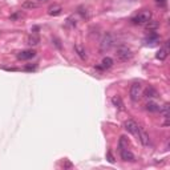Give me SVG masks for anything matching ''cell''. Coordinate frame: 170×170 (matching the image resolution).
I'll return each mask as SVG.
<instances>
[{"instance_id":"cell-13","label":"cell","mask_w":170,"mask_h":170,"mask_svg":"<svg viewBox=\"0 0 170 170\" xmlns=\"http://www.w3.org/2000/svg\"><path fill=\"white\" fill-rule=\"evenodd\" d=\"M39 42H40V37H39V36H36V35L28 36V39H27V44H28V45L35 47V45H37Z\"/></svg>"},{"instance_id":"cell-12","label":"cell","mask_w":170,"mask_h":170,"mask_svg":"<svg viewBox=\"0 0 170 170\" xmlns=\"http://www.w3.org/2000/svg\"><path fill=\"white\" fill-rule=\"evenodd\" d=\"M145 109H146L148 112L156 113V112H158V110H160V105H158V104H156V102H153V101H149L148 104L145 105Z\"/></svg>"},{"instance_id":"cell-10","label":"cell","mask_w":170,"mask_h":170,"mask_svg":"<svg viewBox=\"0 0 170 170\" xmlns=\"http://www.w3.org/2000/svg\"><path fill=\"white\" fill-rule=\"evenodd\" d=\"M61 12H63V7L59 4H53L48 8V15L49 16H59Z\"/></svg>"},{"instance_id":"cell-8","label":"cell","mask_w":170,"mask_h":170,"mask_svg":"<svg viewBox=\"0 0 170 170\" xmlns=\"http://www.w3.org/2000/svg\"><path fill=\"white\" fill-rule=\"evenodd\" d=\"M167 53H169V48H167V42H166L165 47L160 48V51H157V53H156V59H157V60H160V61H163V60H166Z\"/></svg>"},{"instance_id":"cell-17","label":"cell","mask_w":170,"mask_h":170,"mask_svg":"<svg viewBox=\"0 0 170 170\" xmlns=\"http://www.w3.org/2000/svg\"><path fill=\"white\" fill-rule=\"evenodd\" d=\"M158 112H160L165 118H169V104H165V105L160 106V110H158Z\"/></svg>"},{"instance_id":"cell-26","label":"cell","mask_w":170,"mask_h":170,"mask_svg":"<svg viewBox=\"0 0 170 170\" xmlns=\"http://www.w3.org/2000/svg\"><path fill=\"white\" fill-rule=\"evenodd\" d=\"M78 12L82 15V17H87L88 15H87V12H84V8H78Z\"/></svg>"},{"instance_id":"cell-9","label":"cell","mask_w":170,"mask_h":170,"mask_svg":"<svg viewBox=\"0 0 170 170\" xmlns=\"http://www.w3.org/2000/svg\"><path fill=\"white\" fill-rule=\"evenodd\" d=\"M120 153H121V158H122L124 161H130V162L134 161V156H133V153L130 150H128V148L120 149Z\"/></svg>"},{"instance_id":"cell-5","label":"cell","mask_w":170,"mask_h":170,"mask_svg":"<svg viewBox=\"0 0 170 170\" xmlns=\"http://www.w3.org/2000/svg\"><path fill=\"white\" fill-rule=\"evenodd\" d=\"M138 128L139 126L133 120H128V121H125V124H124V129L128 133L133 134V136H138Z\"/></svg>"},{"instance_id":"cell-27","label":"cell","mask_w":170,"mask_h":170,"mask_svg":"<svg viewBox=\"0 0 170 170\" xmlns=\"http://www.w3.org/2000/svg\"><path fill=\"white\" fill-rule=\"evenodd\" d=\"M108 158H109V162H112V163L114 162V158H113V156L110 153H108Z\"/></svg>"},{"instance_id":"cell-28","label":"cell","mask_w":170,"mask_h":170,"mask_svg":"<svg viewBox=\"0 0 170 170\" xmlns=\"http://www.w3.org/2000/svg\"><path fill=\"white\" fill-rule=\"evenodd\" d=\"M39 2H47V0H39Z\"/></svg>"},{"instance_id":"cell-7","label":"cell","mask_w":170,"mask_h":170,"mask_svg":"<svg viewBox=\"0 0 170 170\" xmlns=\"http://www.w3.org/2000/svg\"><path fill=\"white\" fill-rule=\"evenodd\" d=\"M36 56V52L33 49H27V51H21L17 53V59L19 60H31Z\"/></svg>"},{"instance_id":"cell-15","label":"cell","mask_w":170,"mask_h":170,"mask_svg":"<svg viewBox=\"0 0 170 170\" xmlns=\"http://www.w3.org/2000/svg\"><path fill=\"white\" fill-rule=\"evenodd\" d=\"M145 27H146V29H149L150 32H153L154 29L158 28V23L154 21V20H149L146 24H145Z\"/></svg>"},{"instance_id":"cell-6","label":"cell","mask_w":170,"mask_h":170,"mask_svg":"<svg viewBox=\"0 0 170 170\" xmlns=\"http://www.w3.org/2000/svg\"><path fill=\"white\" fill-rule=\"evenodd\" d=\"M138 138H139V141L142 142L144 146H149L150 145V137L142 128H138Z\"/></svg>"},{"instance_id":"cell-14","label":"cell","mask_w":170,"mask_h":170,"mask_svg":"<svg viewBox=\"0 0 170 170\" xmlns=\"http://www.w3.org/2000/svg\"><path fill=\"white\" fill-rule=\"evenodd\" d=\"M75 51H76V53L78 54V57H80V59H82V60L87 59V52H85V49H84L81 45L76 44V45H75Z\"/></svg>"},{"instance_id":"cell-16","label":"cell","mask_w":170,"mask_h":170,"mask_svg":"<svg viewBox=\"0 0 170 170\" xmlns=\"http://www.w3.org/2000/svg\"><path fill=\"white\" fill-rule=\"evenodd\" d=\"M112 104L116 106V108H118V109H122V101H121V99L118 96H114V97H112Z\"/></svg>"},{"instance_id":"cell-20","label":"cell","mask_w":170,"mask_h":170,"mask_svg":"<svg viewBox=\"0 0 170 170\" xmlns=\"http://www.w3.org/2000/svg\"><path fill=\"white\" fill-rule=\"evenodd\" d=\"M158 39H160L158 35H157V33L153 31V32H151V33L148 36V37H146V41H150V44H154L156 41H158Z\"/></svg>"},{"instance_id":"cell-18","label":"cell","mask_w":170,"mask_h":170,"mask_svg":"<svg viewBox=\"0 0 170 170\" xmlns=\"http://www.w3.org/2000/svg\"><path fill=\"white\" fill-rule=\"evenodd\" d=\"M39 5L37 3H35V2H31V0H27V2H24L23 3V8H28V9H32V8H37Z\"/></svg>"},{"instance_id":"cell-24","label":"cell","mask_w":170,"mask_h":170,"mask_svg":"<svg viewBox=\"0 0 170 170\" xmlns=\"http://www.w3.org/2000/svg\"><path fill=\"white\" fill-rule=\"evenodd\" d=\"M63 166H64V167H72V163H71L68 160H64V162H63Z\"/></svg>"},{"instance_id":"cell-22","label":"cell","mask_w":170,"mask_h":170,"mask_svg":"<svg viewBox=\"0 0 170 170\" xmlns=\"http://www.w3.org/2000/svg\"><path fill=\"white\" fill-rule=\"evenodd\" d=\"M128 144H129V142L126 141V138H125V137H121V138H120V149L128 148Z\"/></svg>"},{"instance_id":"cell-4","label":"cell","mask_w":170,"mask_h":170,"mask_svg":"<svg viewBox=\"0 0 170 170\" xmlns=\"http://www.w3.org/2000/svg\"><path fill=\"white\" fill-rule=\"evenodd\" d=\"M113 44H114V40L112 37V35L108 33V35H105L104 37H102V40L100 42V49L102 52H104V51H109L113 47Z\"/></svg>"},{"instance_id":"cell-23","label":"cell","mask_w":170,"mask_h":170,"mask_svg":"<svg viewBox=\"0 0 170 170\" xmlns=\"http://www.w3.org/2000/svg\"><path fill=\"white\" fill-rule=\"evenodd\" d=\"M166 2H167V0H156V3L158 4L160 7H165V5H166Z\"/></svg>"},{"instance_id":"cell-3","label":"cell","mask_w":170,"mask_h":170,"mask_svg":"<svg viewBox=\"0 0 170 170\" xmlns=\"http://www.w3.org/2000/svg\"><path fill=\"white\" fill-rule=\"evenodd\" d=\"M129 94H130L132 101H138L139 97H141V94H142V87H141V84H139V82H133L132 87H130Z\"/></svg>"},{"instance_id":"cell-25","label":"cell","mask_w":170,"mask_h":170,"mask_svg":"<svg viewBox=\"0 0 170 170\" xmlns=\"http://www.w3.org/2000/svg\"><path fill=\"white\" fill-rule=\"evenodd\" d=\"M36 69V65H27L26 66V71H35Z\"/></svg>"},{"instance_id":"cell-21","label":"cell","mask_w":170,"mask_h":170,"mask_svg":"<svg viewBox=\"0 0 170 170\" xmlns=\"http://www.w3.org/2000/svg\"><path fill=\"white\" fill-rule=\"evenodd\" d=\"M76 24H77V21L75 19V16H69L68 19H66V21H65L66 27H76Z\"/></svg>"},{"instance_id":"cell-1","label":"cell","mask_w":170,"mask_h":170,"mask_svg":"<svg viewBox=\"0 0 170 170\" xmlns=\"http://www.w3.org/2000/svg\"><path fill=\"white\" fill-rule=\"evenodd\" d=\"M116 56L117 59L120 60V61H122V63H126V61H129V60L133 57V52L129 47H126V45H120L117 48V53H116Z\"/></svg>"},{"instance_id":"cell-11","label":"cell","mask_w":170,"mask_h":170,"mask_svg":"<svg viewBox=\"0 0 170 170\" xmlns=\"http://www.w3.org/2000/svg\"><path fill=\"white\" fill-rule=\"evenodd\" d=\"M144 96L148 97V99H154V97H158V92H157V89L154 87L149 85V87L144 90Z\"/></svg>"},{"instance_id":"cell-19","label":"cell","mask_w":170,"mask_h":170,"mask_svg":"<svg viewBox=\"0 0 170 170\" xmlns=\"http://www.w3.org/2000/svg\"><path fill=\"white\" fill-rule=\"evenodd\" d=\"M102 66L101 68H110V66L113 65V59L110 57H105V59H102Z\"/></svg>"},{"instance_id":"cell-2","label":"cell","mask_w":170,"mask_h":170,"mask_svg":"<svg viewBox=\"0 0 170 170\" xmlns=\"http://www.w3.org/2000/svg\"><path fill=\"white\" fill-rule=\"evenodd\" d=\"M149 20H151V12L148 9H142L134 17H132L133 24H146Z\"/></svg>"}]
</instances>
